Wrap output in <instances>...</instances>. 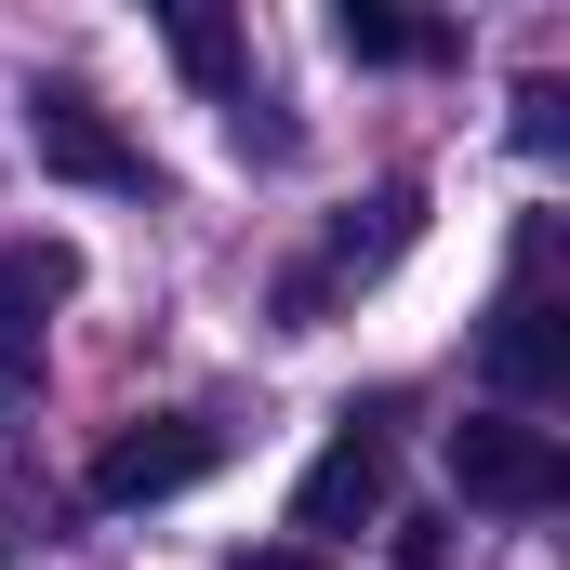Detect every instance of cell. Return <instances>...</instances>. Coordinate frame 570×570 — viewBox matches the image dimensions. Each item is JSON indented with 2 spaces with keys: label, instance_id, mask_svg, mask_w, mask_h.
Instances as JSON below:
<instances>
[{
  "label": "cell",
  "instance_id": "8",
  "mask_svg": "<svg viewBox=\"0 0 570 570\" xmlns=\"http://www.w3.org/2000/svg\"><path fill=\"white\" fill-rule=\"evenodd\" d=\"M173 67H186L199 94H239V27H226V13H173Z\"/></svg>",
  "mask_w": 570,
  "mask_h": 570
},
{
  "label": "cell",
  "instance_id": "7",
  "mask_svg": "<svg viewBox=\"0 0 570 570\" xmlns=\"http://www.w3.org/2000/svg\"><path fill=\"white\" fill-rule=\"evenodd\" d=\"M332 40H345L358 67H412V53H438V27H412V13H385V0H345V13H332Z\"/></svg>",
  "mask_w": 570,
  "mask_h": 570
},
{
  "label": "cell",
  "instance_id": "9",
  "mask_svg": "<svg viewBox=\"0 0 570 570\" xmlns=\"http://www.w3.org/2000/svg\"><path fill=\"white\" fill-rule=\"evenodd\" d=\"M239 570H332L318 544H279V558H239Z\"/></svg>",
  "mask_w": 570,
  "mask_h": 570
},
{
  "label": "cell",
  "instance_id": "4",
  "mask_svg": "<svg viewBox=\"0 0 570 570\" xmlns=\"http://www.w3.org/2000/svg\"><path fill=\"white\" fill-rule=\"evenodd\" d=\"M358 518H385V438H332L318 464H305V491H292V531H358Z\"/></svg>",
  "mask_w": 570,
  "mask_h": 570
},
{
  "label": "cell",
  "instance_id": "2",
  "mask_svg": "<svg viewBox=\"0 0 570 570\" xmlns=\"http://www.w3.org/2000/svg\"><path fill=\"white\" fill-rule=\"evenodd\" d=\"M451 491L464 504H504V518H544L570 491V464H558V438L518 425V412H464L451 425Z\"/></svg>",
  "mask_w": 570,
  "mask_h": 570
},
{
  "label": "cell",
  "instance_id": "3",
  "mask_svg": "<svg viewBox=\"0 0 570 570\" xmlns=\"http://www.w3.org/2000/svg\"><path fill=\"white\" fill-rule=\"evenodd\" d=\"M186 478H213V425L199 412H146V425H120L94 451V504H159Z\"/></svg>",
  "mask_w": 570,
  "mask_h": 570
},
{
  "label": "cell",
  "instance_id": "5",
  "mask_svg": "<svg viewBox=\"0 0 570 570\" xmlns=\"http://www.w3.org/2000/svg\"><path fill=\"white\" fill-rule=\"evenodd\" d=\"M53 292H67V253H0V385H27V372H40Z\"/></svg>",
  "mask_w": 570,
  "mask_h": 570
},
{
  "label": "cell",
  "instance_id": "6",
  "mask_svg": "<svg viewBox=\"0 0 570 570\" xmlns=\"http://www.w3.org/2000/svg\"><path fill=\"white\" fill-rule=\"evenodd\" d=\"M491 372H504L518 399H544V385H558V305H544L531 279L504 292V318H491Z\"/></svg>",
  "mask_w": 570,
  "mask_h": 570
},
{
  "label": "cell",
  "instance_id": "1",
  "mask_svg": "<svg viewBox=\"0 0 570 570\" xmlns=\"http://www.w3.org/2000/svg\"><path fill=\"white\" fill-rule=\"evenodd\" d=\"M27 159L53 173V186H107V199H146V146L80 94V80H40L27 94Z\"/></svg>",
  "mask_w": 570,
  "mask_h": 570
}]
</instances>
